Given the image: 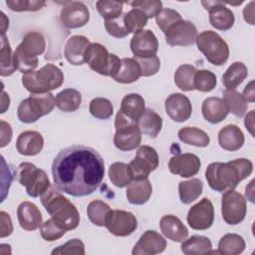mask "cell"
Segmentation results:
<instances>
[{"mask_svg":"<svg viewBox=\"0 0 255 255\" xmlns=\"http://www.w3.org/2000/svg\"><path fill=\"white\" fill-rule=\"evenodd\" d=\"M55 186L75 197L96 191L105 176V162L94 148L75 144L59 151L52 163Z\"/></svg>","mask_w":255,"mask_h":255,"instance_id":"1","label":"cell"},{"mask_svg":"<svg viewBox=\"0 0 255 255\" xmlns=\"http://www.w3.org/2000/svg\"><path fill=\"white\" fill-rule=\"evenodd\" d=\"M253 163L247 158H237L228 162H212L205 170V177L211 189L223 192L234 189L240 181L248 177Z\"/></svg>","mask_w":255,"mask_h":255,"instance_id":"2","label":"cell"},{"mask_svg":"<svg viewBox=\"0 0 255 255\" xmlns=\"http://www.w3.org/2000/svg\"><path fill=\"white\" fill-rule=\"evenodd\" d=\"M41 202L54 221L66 230L76 229L80 214L76 206L56 186H50L41 196Z\"/></svg>","mask_w":255,"mask_h":255,"instance_id":"3","label":"cell"},{"mask_svg":"<svg viewBox=\"0 0 255 255\" xmlns=\"http://www.w3.org/2000/svg\"><path fill=\"white\" fill-rule=\"evenodd\" d=\"M46 49V41L40 32H28L14 51L16 68L23 75L33 72L38 67V56Z\"/></svg>","mask_w":255,"mask_h":255,"instance_id":"4","label":"cell"},{"mask_svg":"<svg viewBox=\"0 0 255 255\" xmlns=\"http://www.w3.org/2000/svg\"><path fill=\"white\" fill-rule=\"evenodd\" d=\"M64 74L54 64L48 63L38 71L22 76V85L31 94H44L62 86Z\"/></svg>","mask_w":255,"mask_h":255,"instance_id":"5","label":"cell"},{"mask_svg":"<svg viewBox=\"0 0 255 255\" xmlns=\"http://www.w3.org/2000/svg\"><path fill=\"white\" fill-rule=\"evenodd\" d=\"M56 106V98L49 93L31 94L23 100L17 109V116L21 123L32 124L41 117L50 114Z\"/></svg>","mask_w":255,"mask_h":255,"instance_id":"6","label":"cell"},{"mask_svg":"<svg viewBox=\"0 0 255 255\" xmlns=\"http://www.w3.org/2000/svg\"><path fill=\"white\" fill-rule=\"evenodd\" d=\"M85 63L103 76L114 77L120 70L122 60L115 54H110L100 43H91L85 52Z\"/></svg>","mask_w":255,"mask_h":255,"instance_id":"7","label":"cell"},{"mask_svg":"<svg viewBox=\"0 0 255 255\" xmlns=\"http://www.w3.org/2000/svg\"><path fill=\"white\" fill-rule=\"evenodd\" d=\"M116 132L114 143L122 151H129L139 146L141 141V132L137 127V121L127 117L119 111L115 119Z\"/></svg>","mask_w":255,"mask_h":255,"instance_id":"8","label":"cell"},{"mask_svg":"<svg viewBox=\"0 0 255 255\" xmlns=\"http://www.w3.org/2000/svg\"><path fill=\"white\" fill-rule=\"evenodd\" d=\"M17 181L26 188V192L31 197L41 196L50 186L47 173L31 162H22L15 171Z\"/></svg>","mask_w":255,"mask_h":255,"instance_id":"9","label":"cell"},{"mask_svg":"<svg viewBox=\"0 0 255 255\" xmlns=\"http://www.w3.org/2000/svg\"><path fill=\"white\" fill-rule=\"evenodd\" d=\"M197 48L205 56L206 60L215 66H221L229 58V47L219 34L207 30L197 35L195 41Z\"/></svg>","mask_w":255,"mask_h":255,"instance_id":"10","label":"cell"},{"mask_svg":"<svg viewBox=\"0 0 255 255\" xmlns=\"http://www.w3.org/2000/svg\"><path fill=\"white\" fill-rule=\"evenodd\" d=\"M246 199L233 189L223 193L221 198V214L223 220L230 225L241 223L246 215Z\"/></svg>","mask_w":255,"mask_h":255,"instance_id":"11","label":"cell"},{"mask_svg":"<svg viewBox=\"0 0 255 255\" xmlns=\"http://www.w3.org/2000/svg\"><path fill=\"white\" fill-rule=\"evenodd\" d=\"M105 226L115 236L126 237L133 233L137 227L135 216L126 210H111L107 216Z\"/></svg>","mask_w":255,"mask_h":255,"instance_id":"12","label":"cell"},{"mask_svg":"<svg viewBox=\"0 0 255 255\" xmlns=\"http://www.w3.org/2000/svg\"><path fill=\"white\" fill-rule=\"evenodd\" d=\"M165 42L170 46H191L197 38V29L194 24L187 20H179L172 24L164 32Z\"/></svg>","mask_w":255,"mask_h":255,"instance_id":"13","label":"cell"},{"mask_svg":"<svg viewBox=\"0 0 255 255\" xmlns=\"http://www.w3.org/2000/svg\"><path fill=\"white\" fill-rule=\"evenodd\" d=\"M186 220L194 230H206L214 221V207L212 202L204 197L188 210Z\"/></svg>","mask_w":255,"mask_h":255,"instance_id":"14","label":"cell"},{"mask_svg":"<svg viewBox=\"0 0 255 255\" xmlns=\"http://www.w3.org/2000/svg\"><path fill=\"white\" fill-rule=\"evenodd\" d=\"M201 4L209 12L211 26L220 31H227L232 28L235 17L234 13L225 6L223 1H201Z\"/></svg>","mask_w":255,"mask_h":255,"instance_id":"15","label":"cell"},{"mask_svg":"<svg viewBox=\"0 0 255 255\" xmlns=\"http://www.w3.org/2000/svg\"><path fill=\"white\" fill-rule=\"evenodd\" d=\"M60 19L67 28H80L89 22L90 11L86 4L81 1L67 2L61 10Z\"/></svg>","mask_w":255,"mask_h":255,"instance_id":"16","label":"cell"},{"mask_svg":"<svg viewBox=\"0 0 255 255\" xmlns=\"http://www.w3.org/2000/svg\"><path fill=\"white\" fill-rule=\"evenodd\" d=\"M130 50L133 58H148L155 56L158 51V41L150 30H140L130 39Z\"/></svg>","mask_w":255,"mask_h":255,"instance_id":"17","label":"cell"},{"mask_svg":"<svg viewBox=\"0 0 255 255\" xmlns=\"http://www.w3.org/2000/svg\"><path fill=\"white\" fill-rule=\"evenodd\" d=\"M164 107L168 117L176 123L187 121L192 114V106L189 99L180 93L169 95L165 100Z\"/></svg>","mask_w":255,"mask_h":255,"instance_id":"18","label":"cell"},{"mask_svg":"<svg viewBox=\"0 0 255 255\" xmlns=\"http://www.w3.org/2000/svg\"><path fill=\"white\" fill-rule=\"evenodd\" d=\"M200 159L193 153H179L173 155L168 162L171 173L181 177H191L196 175L200 169Z\"/></svg>","mask_w":255,"mask_h":255,"instance_id":"19","label":"cell"},{"mask_svg":"<svg viewBox=\"0 0 255 255\" xmlns=\"http://www.w3.org/2000/svg\"><path fill=\"white\" fill-rule=\"evenodd\" d=\"M166 240L154 230H146L134 245L132 255H153L164 251Z\"/></svg>","mask_w":255,"mask_h":255,"instance_id":"20","label":"cell"},{"mask_svg":"<svg viewBox=\"0 0 255 255\" xmlns=\"http://www.w3.org/2000/svg\"><path fill=\"white\" fill-rule=\"evenodd\" d=\"M17 217L22 229L34 231L42 225V214L36 204L30 201H23L18 205Z\"/></svg>","mask_w":255,"mask_h":255,"instance_id":"21","label":"cell"},{"mask_svg":"<svg viewBox=\"0 0 255 255\" xmlns=\"http://www.w3.org/2000/svg\"><path fill=\"white\" fill-rule=\"evenodd\" d=\"M90 44V40L83 35L70 37L64 49V56L66 60L74 66L85 64V52Z\"/></svg>","mask_w":255,"mask_h":255,"instance_id":"22","label":"cell"},{"mask_svg":"<svg viewBox=\"0 0 255 255\" xmlns=\"http://www.w3.org/2000/svg\"><path fill=\"white\" fill-rule=\"evenodd\" d=\"M44 146L43 135L36 130H25L18 135L17 151L22 155L33 156L38 154Z\"/></svg>","mask_w":255,"mask_h":255,"instance_id":"23","label":"cell"},{"mask_svg":"<svg viewBox=\"0 0 255 255\" xmlns=\"http://www.w3.org/2000/svg\"><path fill=\"white\" fill-rule=\"evenodd\" d=\"M201 112L203 118L210 124H219L229 114V110L224 100L218 97H209L202 103Z\"/></svg>","mask_w":255,"mask_h":255,"instance_id":"24","label":"cell"},{"mask_svg":"<svg viewBox=\"0 0 255 255\" xmlns=\"http://www.w3.org/2000/svg\"><path fill=\"white\" fill-rule=\"evenodd\" d=\"M159 227L162 234L173 242H182L188 236L186 226L174 215L162 216L159 221Z\"/></svg>","mask_w":255,"mask_h":255,"instance_id":"25","label":"cell"},{"mask_svg":"<svg viewBox=\"0 0 255 255\" xmlns=\"http://www.w3.org/2000/svg\"><path fill=\"white\" fill-rule=\"evenodd\" d=\"M244 140V133L236 125H227L218 132V143L220 147L228 151L240 149Z\"/></svg>","mask_w":255,"mask_h":255,"instance_id":"26","label":"cell"},{"mask_svg":"<svg viewBox=\"0 0 255 255\" xmlns=\"http://www.w3.org/2000/svg\"><path fill=\"white\" fill-rule=\"evenodd\" d=\"M151 193L152 186L148 178L131 180L126 190V195L128 202L134 205H142L147 202Z\"/></svg>","mask_w":255,"mask_h":255,"instance_id":"27","label":"cell"},{"mask_svg":"<svg viewBox=\"0 0 255 255\" xmlns=\"http://www.w3.org/2000/svg\"><path fill=\"white\" fill-rule=\"evenodd\" d=\"M137 127L141 133L154 138L162 128V119L151 109H145L137 121Z\"/></svg>","mask_w":255,"mask_h":255,"instance_id":"28","label":"cell"},{"mask_svg":"<svg viewBox=\"0 0 255 255\" xmlns=\"http://www.w3.org/2000/svg\"><path fill=\"white\" fill-rule=\"evenodd\" d=\"M141 77V71L138 63L134 58H124L119 72L113 79L121 84H131Z\"/></svg>","mask_w":255,"mask_h":255,"instance_id":"29","label":"cell"},{"mask_svg":"<svg viewBox=\"0 0 255 255\" xmlns=\"http://www.w3.org/2000/svg\"><path fill=\"white\" fill-rule=\"evenodd\" d=\"M180 249L186 255H205L210 254L212 243L206 236L193 235L181 242Z\"/></svg>","mask_w":255,"mask_h":255,"instance_id":"30","label":"cell"},{"mask_svg":"<svg viewBox=\"0 0 255 255\" xmlns=\"http://www.w3.org/2000/svg\"><path fill=\"white\" fill-rule=\"evenodd\" d=\"M81 103L82 95L76 89H64L56 96L57 108L65 113H72L77 111L80 108Z\"/></svg>","mask_w":255,"mask_h":255,"instance_id":"31","label":"cell"},{"mask_svg":"<svg viewBox=\"0 0 255 255\" xmlns=\"http://www.w3.org/2000/svg\"><path fill=\"white\" fill-rule=\"evenodd\" d=\"M248 76V69L242 62L232 63L222 76V84L226 90H235Z\"/></svg>","mask_w":255,"mask_h":255,"instance_id":"32","label":"cell"},{"mask_svg":"<svg viewBox=\"0 0 255 255\" xmlns=\"http://www.w3.org/2000/svg\"><path fill=\"white\" fill-rule=\"evenodd\" d=\"M144 110V100L138 94H128L122 100L120 111L134 121H138Z\"/></svg>","mask_w":255,"mask_h":255,"instance_id":"33","label":"cell"},{"mask_svg":"<svg viewBox=\"0 0 255 255\" xmlns=\"http://www.w3.org/2000/svg\"><path fill=\"white\" fill-rule=\"evenodd\" d=\"M246 244L242 236L227 233L218 242V253L223 255H238L245 250Z\"/></svg>","mask_w":255,"mask_h":255,"instance_id":"34","label":"cell"},{"mask_svg":"<svg viewBox=\"0 0 255 255\" xmlns=\"http://www.w3.org/2000/svg\"><path fill=\"white\" fill-rule=\"evenodd\" d=\"M203 183L199 178L180 181L178 184V193L180 201L183 204H190L196 200L202 193Z\"/></svg>","mask_w":255,"mask_h":255,"instance_id":"35","label":"cell"},{"mask_svg":"<svg viewBox=\"0 0 255 255\" xmlns=\"http://www.w3.org/2000/svg\"><path fill=\"white\" fill-rule=\"evenodd\" d=\"M178 138L186 144L205 147L209 144V135L202 129L194 127H185L179 129Z\"/></svg>","mask_w":255,"mask_h":255,"instance_id":"36","label":"cell"},{"mask_svg":"<svg viewBox=\"0 0 255 255\" xmlns=\"http://www.w3.org/2000/svg\"><path fill=\"white\" fill-rule=\"evenodd\" d=\"M17 70L14 61V52H12L10 43L6 35H1L0 50V75L2 77L11 76Z\"/></svg>","mask_w":255,"mask_h":255,"instance_id":"37","label":"cell"},{"mask_svg":"<svg viewBox=\"0 0 255 255\" xmlns=\"http://www.w3.org/2000/svg\"><path fill=\"white\" fill-rule=\"evenodd\" d=\"M194 66L183 64L179 66L174 73V83L175 85L184 92H190L194 89V75L196 73Z\"/></svg>","mask_w":255,"mask_h":255,"instance_id":"38","label":"cell"},{"mask_svg":"<svg viewBox=\"0 0 255 255\" xmlns=\"http://www.w3.org/2000/svg\"><path fill=\"white\" fill-rule=\"evenodd\" d=\"M111 207L104 201L96 199L91 201L87 207V215L89 220L97 226H105Z\"/></svg>","mask_w":255,"mask_h":255,"instance_id":"39","label":"cell"},{"mask_svg":"<svg viewBox=\"0 0 255 255\" xmlns=\"http://www.w3.org/2000/svg\"><path fill=\"white\" fill-rule=\"evenodd\" d=\"M223 96V100L227 105L229 112L238 118H241L245 115L248 105L239 92L235 90H225Z\"/></svg>","mask_w":255,"mask_h":255,"instance_id":"40","label":"cell"},{"mask_svg":"<svg viewBox=\"0 0 255 255\" xmlns=\"http://www.w3.org/2000/svg\"><path fill=\"white\" fill-rule=\"evenodd\" d=\"M109 177L112 183L120 188L128 186L132 180L129 173L128 164L125 162H114L111 164L109 168Z\"/></svg>","mask_w":255,"mask_h":255,"instance_id":"41","label":"cell"},{"mask_svg":"<svg viewBox=\"0 0 255 255\" xmlns=\"http://www.w3.org/2000/svg\"><path fill=\"white\" fill-rule=\"evenodd\" d=\"M125 25L128 33H136L143 30V27L147 23V16L139 9L132 8L128 12L125 13Z\"/></svg>","mask_w":255,"mask_h":255,"instance_id":"42","label":"cell"},{"mask_svg":"<svg viewBox=\"0 0 255 255\" xmlns=\"http://www.w3.org/2000/svg\"><path fill=\"white\" fill-rule=\"evenodd\" d=\"M89 110L94 118L108 120L114 113V106L112 102L106 98H95L90 102Z\"/></svg>","mask_w":255,"mask_h":255,"instance_id":"43","label":"cell"},{"mask_svg":"<svg viewBox=\"0 0 255 255\" xmlns=\"http://www.w3.org/2000/svg\"><path fill=\"white\" fill-rule=\"evenodd\" d=\"M96 5H97L98 12L106 21L116 19L123 14V8H124L123 2L100 0V1H97Z\"/></svg>","mask_w":255,"mask_h":255,"instance_id":"44","label":"cell"},{"mask_svg":"<svg viewBox=\"0 0 255 255\" xmlns=\"http://www.w3.org/2000/svg\"><path fill=\"white\" fill-rule=\"evenodd\" d=\"M194 89L200 92L212 91L216 84L217 79L214 73L209 70H197L194 75Z\"/></svg>","mask_w":255,"mask_h":255,"instance_id":"45","label":"cell"},{"mask_svg":"<svg viewBox=\"0 0 255 255\" xmlns=\"http://www.w3.org/2000/svg\"><path fill=\"white\" fill-rule=\"evenodd\" d=\"M67 232L66 229L59 226L53 218L46 220L40 226V233L44 240L46 241H55L60 239Z\"/></svg>","mask_w":255,"mask_h":255,"instance_id":"46","label":"cell"},{"mask_svg":"<svg viewBox=\"0 0 255 255\" xmlns=\"http://www.w3.org/2000/svg\"><path fill=\"white\" fill-rule=\"evenodd\" d=\"M181 19V15L176 10L170 8H162V10L155 16V22L163 33L172 24Z\"/></svg>","mask_w":255,"mask_h":255,"instance_id":"47","label":"cell"},{"mask_svg":"<svg viewBox=\"0 0 255 255\" xmlns=\"http://www.w3.org/2000/svg\"><path fill=\"white\" fill-rule=\"evenodd\" d=\"M128 4H130L132 8L141 10L147 18H155V16L162 10V2L159 0H139L129 2Z\"/></svg>","mask_w":255,"mask_h":255,"instance_id":"48","label":"cell"},{"mask_svg":"<svg viewBox=\"0 0 255 255\" xmlns=\"http://www.w3.org/2000/svg\"><path fill=\"white\" fill-rule=\"evenodd\" d=\"M124 18L125 13H123L120 17L116 19L105 21V28L109 35L115 38H125L129 34L126 28Z\"/></svg>","mask_w":255,"mask_h":255,"instance_id":"49","label":"cell"},{"mask_svg":"<svg viewBox=\"0 0 255 255\" xmlns=\"http://www.w3.org/2000/svg\"><path fill=\"white\" fill-rule=\"evenodd\" d=\"M6 5L12 11H38L45 5V1H32V0H6Z\"/></svg>","mask_w":255,"mask_h":255,"instance_id":"50","label":"cell"},{"mask_svg":"<svg viewBox=\"0 0 255 255\" xmlns=\"http://www.w3.org/2000/svg\"><path fill=\"white\" fill-rule=\"evenodd\" d=\"M138 63L141 71V76L150 77L155 75L160 68L159 58L155 55L148 58H134Z\"/></svg>","mask_w":255,"mask_h":255,"instance_id":"51","label":"cell"},{"mask_svg":"<svg viewBox=\"0 0 255 255\" xmlns=\"http://www.w3.org/2000/svg\"><path fill=\"white\" fill-rule=\"evenodd\" d=\"M52 255L55 254H85V245L83 241H81L78 238H74L72 240H69L63 245L58 246L55 248L52 252Z\"/></svg>","mask_w":255,"mask_h":255,"instance_id":"52","label":"cell"},{"mask_svg":"<svg viewBox=\"0 0 255 255\" xmlns=\"http://www.w3.org/2000/svg\"><path fill=\"white\" fill-rule=\"evenodd\" d=\"M135 156H137V157L141 158L143 161H145L149 165V167L151 168L152 171L154 169H156L158 166V162H159L158 154H157L156 150L149 145H141L137 149Z\"/></svg>","mask_w":255,"mask_h":255,"instance_id":"53","label":"cell"},{"mask_svg":"<svg viewBox=\"0 0 255 255\" xmlns=\"http://www.w3.org/2000/svg\"><path fill=\"white\" fill-rule=\"evenodd\" d=\"M0 219H1V231H0V237L4 238L6 236H9L13 231V225L10 215L5 211H0Z\"/></svg>","mask_w":255,"mask_h":255,"instance_id":"54","label":"cell"},{"mask_svg":"<svg viewBox=\"0 0 255 255\" xmlns=\"http://www.w3.org/2000/svg\"><path fill=\"white\" fill-rule=\"evenodd\" d=\"M0 125H1V143L0 146L4 147L6 146L11 138H12V128L11 126L9 124H7L4 121H0Z\"/></svg>","mask_w":255,"mask_h":255,"instance_id":"55","label":"cell"},{"mask_svg":"<svg viewBox=\"0 0 255 255\" xmlns=\"http://www.w3.org/2000/svg\"><path fill=\"white\" fill-rule=\"evenodd\" d=\"M242 97L247 103H253L255 101V89H254V81H251L243 90Z\"/></svg>","mask_w":255,"mask_h":255,"instance_id":"56","label":"cell"},{"mask_svg":"<svg viewBox=\"0 0 255 255\" xmlns=\"http://www.w3.org/2000/svg\"><path fill=\"white\" fill-rule=\"evenodd\" d=\"M254 1H251L249 4H247L243 10V17L244 20L249 23L250 25H254Z\"/></svg>","mask_w":255,"mask_h":255,"instance_id":"57","label":"cell"},{"mask_svg":"<svg viewBox=\"0 0 255 255\" xmlns=\"http://www.w3.org/2000/svg\"><path fill=\"white\" fill-rule=\"evenodd\" d=\"M244 125L249 132L252 134V136H254V110H252L249 114L245 116Z\"/></svg>","mask_w":255,"mask_h":255,"instance_id":"58","label":"cell"},{"mask_svg":"<svg viewBox=\"0 0 255 255\" xmlns=\"http://www.w3.org/2000/svg\"><path fill=\"white\" fill-rule=\"evenodd\" d=\"M2 105H1V113H5V111L9 108V103H10V99H9V96H7L6 93L2 92Z\"/></svg>","mask_w":255,"mask_h":255,"instance_id":"59","label":"cell"},{"mask_svg":"<svg viewBox=\"0 0 255 255\" xmlns=\"http://www.w3.org/2000/svg\"><path fill=\"white\" fill-rule=\"evenodd\" d=\"M0 15H1V28H2L1 34H2V35H5L6 29H7V27L9 26V20L7 19V17L5 16V14H4L3 12H1Z\"/></svg>","mask_w":255,"mask_h":255,"instance_id":"60","label":"cell"}]
</instances>
